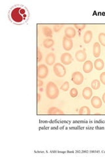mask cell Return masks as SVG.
Instances as JSON below:
<instances>
[{
	"label": "cell",
	"mask_w": 105,
	"mask_h": 157,
	"mask_svg": "<svg viewBox=\"0 0 105 157\" xmlns=\"http://www.w3.org/2000/svg\"><path fill=\"white\" fill-rule=\"evenodd\" d=\"M45 94L50 100H55L59 96V89L53 82H49L46 86Z\"/></svg>",
	"instance_id": "obj_1"
},
{
	"label": "cell",
	"mask_w": 105,
	"mask_h": 157,
	"mask_svg": "<svg viewBox=\"0 0 105 157\" xmlns=\"http://www.w3.org/2000/svg\"><path fill=\"white\" fill-rule=\"evenodd\" d=\"M25 16V10L20 7L13 9L11 13V17L15 22H21L24 20Z\"/></svg>",
	"instance_id": "obj_2"
},
{
	"label": "cell",
	"mask_w": 105,
	"mask_h": 157,
	"mask_svg": "<svg viewBox=\"0 0 105 157\" xmlns=\"http://www.w3.org/2000/svg\"><path fill=\"white\" fill-rule=\"evenodd\" d=\"M53 71L57 77H64L66 75V70L63 64L60 63H56L53 66Z\"/></svg>",
	"instance_id": "obj_3"
},
{
	"label": "cell",
	"mask_w": 105,
	"mask_h": 157,
	"mask_svg": "<svg viewBox=\"0 0 105 157\" xmlns=\"http://www.w3.org/2000/svg\"><path fill=\"white\" fill-rule=\"evenodd\" d=\"M49 69L45 64H40L38 66V77L39 79H45L48 76Z\"/></svg>",
	"instance_id": "obj_4"
},
{
	"label": "cell",
	"mask_w": 105,
	"mask_h": 157,
	"mask_svg": "<svg viewBox=\"0 0 105 157\" xmlns=\"http://www.w3.org/2000/svg\"><path fill=\"white\" fill-rule=\"evenodd\" d=\"M72 81L76 85H80L83 83L84 77L83 74L80 71H76L72 75Z\"/></svg>",
	"instance_id": "obj_5"
},
{
	"label": "cell",
	"mask_w": 105,
	"mask_h": 157,
	"mask_svg": "<svg viewBox=\"0 0 105 157\" xmlns=\"http://www.w3.org/2000/svg\"><path fill=\"white\" fill-rule=\"evenodd\" d=\"M62 46L65 51H70L73 48V41H72V39L64 36L62 39Z\"/></svg>",
	"instance_id": "obj_6"
},
{
	"label": "cell",
	"mask_w": 105,
	"mask_h": 157,
	"mask_svg": "<svg viewBox=\"0 0 105 157\" xmlns=\"http://www.w3.org/2000/svg\"><path fill=\"white\" fill-rule=\"evenodd\" d=\"M72 57L68 53H64L60 57V61L64 65H70L72 62Z\"/></svg>",
	"instance_id": "obj_7"
},
{
	"label": "cell",
	"mask_w": 105,
	"mask_h": 157,
	"mask_svg": "<svg viewBox=\"0 0 105 157\" xmlns=\"http://www.w3.org/2000/svg\"><path fill=\"white\" fill-rule=\"evenodd\" d=\"M75 57L78 62H83L87 59V54L84 51L80 50L76 53Z\"/></svg>",
	"instance_id": "obj_8"
},
{
	"label": "cell",
	"mask_w": 105,
	"mask_h": 157,
	"mask_svg": "<svg viewBox=\"0 0 105 157\" xmlns=\"http://www.w3.org/2000/svg\"><path fill=\"white\" fill-rule=\"evenodd\" d=\"M92 106L95 109H99L102 107V100L99 96H93L91 101Z\"/></svg>",
	"instance_id": "obj_9"
},
{
	"label": "cell",
	"mask_w": 105,
	"mask_h": 157,
	"mask_svg": "<svg viewBox=\"0 0 105 157\" xmlns=\"http://www.w3.org/2000/svg\"><path fill=\"white\" fill-rule=\"evenodd\" d=\"M64 34L65 36L68 37V38H74L76 34V30L73 27H67L64 30Z\"/></svg>",
	"instance_id": "obj_10"
},
{
	"label": "cell",
	"mask_w": 105,
	"mask_h": 157,
	"mask_svg": "<svg viewBox=\"0 0 105 157\" xmlns=\"http://www.w3.org/2000/svg\"><path fill=\"white\" fill-rule=\"evenodd\" d=\"M93 69V64L91 61L87 60L83 65V71L85 73H89Z\"/></svg>",
	"instance_id": "obj_11"
},
{
	"label": "cell",
	"mask_w": 105,
	"mask_h": 157,
	"mask_svg": "<svg viewBox=\"0 0 105 157\" xmlns=\"http://www.w3.org/2000/svg\"><path fill=\"white\" fill-rule=\"evenodd\" d=\"M101 45H100V43L96 42L93 44V56H94L95 58H99L101 55Z\"/></svg>",
	"instance_id": "obj_12"
},
{
	"label": "cell",
	"mask_w": 105,
	"mask_h": 157,
	"mask_svg": "<svg viewBox=\"0 0 105 157\" xmlns=\"http://www.w3.org/2000/svg\"><path fill=\"white\" fill-rule=\"evenodd\" d=\"M55 60H56V57L54 53H50L46 56L45 63L48 65H53L55 64Z\"/></svg>",
	"instance_id": "obj_13"
},
{
	"label": "cell",
	"mask_w": 105,
	"mask_h": 157,
	"mask_svg": "<svg viewBox=\"0 0 105 157\" xmlns=\"http://www.w3.org/2000/svg\"><path fill=\"white\" fill-rule=\"evenodd\" d=\"M93 96L92 89L90 87L84 88L82 92V96L85 100H90Z\"/></svg>",
	"instance_id": "obj_14"
},
{
	"label": "cell",
	"mask_w": 105,
	"mask_h": 157,
	"mask_svg": "<svg viewBox=\"0 0 105 157\" xmlns=\"http://www.w3.org/2000/svg\"><path fill=\"white\" fill-rule=\"evenodd\" d=\"M93 66L95 67V69H97V71H101L102 69H103L104 67V61L101 59V58H97L95 61L94 64H93Z\"/></svg>",
	"instance_id": "obj_15"
},
{
	"label": "cell",
	"mask_w": 105,
	"mask_h": 157,
	"mask_svg": "<svg viewBox=\"0 0 105 157\" xmlns=\"http://www.w3.org/2000/svg\"><path fill=\"white\" fill-rule=\"evenodd\" d=\"M93 32L91 30H87L83 35V42L85 44H89L92 40Z\"/></svg>",
	"instance_id": "obj_16"
},
{
	"label": "cell",
	"mask_w": 105,
	"mask_h": 157,
	"mask_svg": "<svg viewBox=\"0 0 105 157\" xmlns=\"http://www.w3.org/2000/svg\"><path fill=\"white\" fill-rule=\"evenodd\" d=\"M55 41L51 38H47L43 41V45L46 49H50L54 45Z\"/></svg>",
	"instance_id": "obj_17"
},
{
	"label": "cell",
	"mask_w": 105,
	"mask_h": 157,
	"mask_svg": "<svg viewBox=\"0 0 105 157\" xmlns=\"http://www.w3.org/2000/svg\"><path fill=\"white\" fill-rule=\"evenodd\" d=\"M48 114L49 115H64V113L60 109L55 107H52L48 110Z\"/></svg>",
	"instance_id": "obj_18"
},
{
	"label": "cell",
	"mask_w": 105,
	"mask_h": 157,
	"mask_svg": "<svg viewBox=\"0 0 105 157\" xmlns=\"http://www.w3.org/2000/svg\"><path fill=\"white\" fill-rule=\"evenodd\" d=\"M42 31H43V34L44 36L47 37H52L53 36V31L48 26H43L42 28Z\"/></svg>",
	"instance_id": "obj_19"
},
{
	"label": "cell",
	"mask_w": 105,
	"mask_h": 157,
	"mask_svg": "<svg viewBox=\"0 0 105 157\" xmlns=\"http://www.w3.org/2000/svg\"><path fill=\"white\" fill-rule=\"evenodd\" d=\"M79 114L80 115H89L91 114V110L89 107L87 106H83L79 110Z\"/></svg>",
	"instance_id": "obj_20"
},
{
	"label": "cell",
	"mask_w": 105,
	"mask_h": 157,
	"mask_svg": "<svg viewBox=\"0 0 105 157\" xmlns=\"http://www.w3.org/2000/svg\"><path fill=\"white\" fill-rule=\"evenodd\" d=\"M91 88L93 90H98L101 87V83L98 79H94L91 83Z\"/></svg>",
	"instance_id": "obj_21"
},
{
	"label": "cell",
	"mask_w": 105,
	"mask_h": 157,
	"mask_svg": "<svg viewBox=\"0 0 105 157\" xmlns=\"http://www.w3.org/2000/svg\"><path fill=\"white\" fill-rule=\"evenodd\" d=\"M99 41L100 44L103 46H105V34L104 33H100L99 36H98Z\"/></svg>",
	"instance_id": "obj_22"
},
{
	"label": "cell",
	"mask_w": 105,
	"mask_h": 157,
	"mask_svg": "<svg viewBox=\"0 0 105 157\" xmlns=\"http://www.w3.org/2000/svg\"><path fill=\"white\" fill-rule=\"evenodd\" d=\"M70 95L72 98H76L78 96V91L76 88H72L70 91Z\"/></svg>",
	"instance_id": "obj_23"
},
{
	"label": "cell",
	"mask_w": 105,
	"mask_h": 157,
	"mask_svg": "<svg viewBox=\"0 0 105 157\" xmlns=\"http://www.w3.org/2000/svg\"><path fill=\"white\" fill-rule=\"evenodd\" d=\"M69 87H70L69 83L68 81H66L62 84L61 86H60V89H61L62 90L64 91V92H66V91L68 90Z\"/></svg>",
	"instance_id": "obj_24"
},
{
	"label": "cell",
	"mask_w": 105,
	"mask_h": 157,
	"mask_svg": "<svg viewBox=\"0 0 105 157\" xmlns=\"http://www.w3.org/2000/svg\"><path fill=\"white\" fill-rule=\"evenodd\" d=\"M63 27L62 24H55L53 26V31L55 32H59Z\"/></svg>",
	"instance_id": "obj_25"
},
{
	"label": "cell",
	"mask_w": 105,
	"mask_h": 157,
	"mask_svg": "<svg viewBox=\"0 0 105 157\" xmlns=\"http://www.w3.org/2000/svg\"><path fill=\"white\" fill-rule=\"evenodd\" d=\"M74 26L76 29H78L79 30H82L83 29H85V27H86V24H75Z\"/></svg>",
	"instance_id": "obj_26"
},
{
	"label": "cell",
	"mask_w": 105,
	"mask_h": 157,
	"mask_svg": "<svg viewBox=\"0 0 105 157\" xmlns=\"http://www.w3.org/2000/svg\"><path fill=\"white\" fill-rule=\"evenodd\" d=\"M100 81H101V83L105 85V72H102L100 75Z\"/></svg>",
	"instance_id": "obj_27"
},
{
	"label": "cell",
	"mask_w": 105,
	"mask_h": 157,
	"mask_svg": "<svg viewBox=\"0 0 105 157\" xmlns=\"http://www.w3.org/2000/svg\"><path fill=\"white\" fill-rule=\"evenodd\" d=\"M42 57H43V55H42V54L41 53L40 51H39V49H38V62H39L42 59Z\"/></svg>",
	"instance_id": "obj_28"
},
{
	"label": "cell",
	"mask_w": 105,
	"mask_h": 157,
	"mask_svg": "<svg viewBox=\"0 0 105 157\" xmlns=\"http://www.w3.org/2000/svg\"><path fill=\"white\" fill-rule=\"evenodd\" d=\"M43 82L42 81L41 79H38V87H40V86H43Z\"/></svg>",
	"instance_id": "obj_29"
},
{
	"label": "cell",
	"mask_w": 105,
	"mask_h": 157,
	"mask_svg": "<svg viewBox=\"0 0 105 157\" xmlns=\"http://www.w3.org/2000/svg\"><path fill=\"white\" fill-rule=\"evenodd\" d=\"M41 100V94L39 93L38 94V102H39Z\"/></svg>",
	"instance_id": "obj_30"
},
{
	"label": "cell",
	"mask_w": 105,
	"mask_h": 157,
	"mask_svg": "<svg viewBox=\"0 0 105 157\" xmlns=\"http://www.w3.org/2000/svg\"><path fill=\"white\" fill-rule=\"evenodd\" d=\"M102 100L103 101V102L105 104V92L102 94Z\"/></svg>",
	"instance_id": "obj_31"
},
{
	"label": "cell",
	"mask_w": 105,
	"mask_h": 157,
	"mask_svg": "<svg viewBox=\"0 0 105 157\" xmlns=\"http://www.w3.org/2000/svg\"><path fill=\"white\" fill-rule=\"evenodd\" d=\"M39 90H40V91H43V88H40V89H39Z\"/></svg>",
	"instance_id": "obj_32"
}]
</instances>
